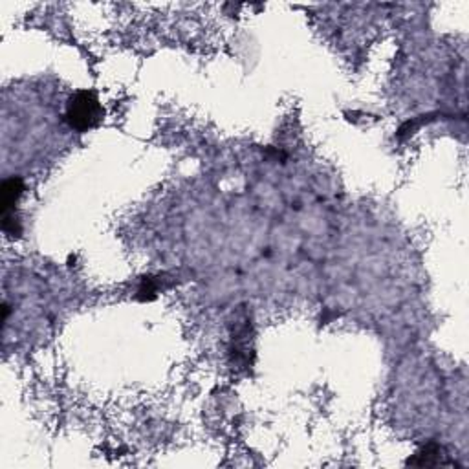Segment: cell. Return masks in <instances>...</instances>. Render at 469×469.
Listing matches in <instances>:
<instances>
[{
    "label": "cell",
    "instance_id": "obj_1",
    "mask_svg": "<svg viewBox=\"0 0 469 469\" xmlns=\"http://www.w3.org/2000/svg\"><path fill=\"white\" fill-rule=\"evenodd\" d=\"M103 116H105V110L101 106L96 94L90 90L75 92L66 103V119L70 127L79 133L96 128L103 121Z\"/></svg>",
    "mask_w": 469,
    "mask_h": 469
},
{
    "label": "cell",
    "instance_id": "obj_3",
    "mask_svg": "<svg viewBox=\"0 0 469 469\" xmlns=\"http://www.w3.org/2000/svg\"><path fill=\"white\" fill-rule=\"evenodd\" d=\"M410 465H446L447 464V455H444V449L437 444H429V446L422 447L415 455V458L409 461Z\"/></svg>",
    "mask_w": 469,
    "mask_h": 469
},
{
    "label": "cell",
    "instance_id": "obj_2",
    "mask_svg": "<svg viewBox=\"0 0 469 469\" xmlns=\"http://www.w3.org/2000/svg\"><path fill=\"white\" fill-rule=\"evenodd\" d=\"M24 193V182L20 178L11 176L8 180H4L2 183V189H0V196H2V211L4 213H13L15 204L18 202V198L23 196Z\"/></svg>",
    "mask_w": 469,
    "mask_h": 469
}]
</instances>
